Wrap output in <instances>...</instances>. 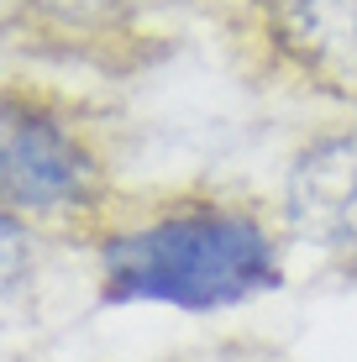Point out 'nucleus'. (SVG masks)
I'll use <instances>...</instances> for the list:
<instances>
[{
  "mask_svg": "<svg viewBox=\"0 0 357 362\" xmlns=\"http://www.w3.org/2000/svg\"><path fill=\"white\" fill-rule=\"evenodd\" d=\"M284 284L279 242L252 210L174 205L100 242V299L110 305L231 310Z\"/></svg>",
  "mask_w": 357,
  "mask_h": 362,
  "instance_id": "obj_1",
  "label": "nucleus"
},
{
  "mask_svg": "<svg viewBox=\"0 0 357 362\" xmlns=\"http://www.w3.org/2000/svg\"><path fill=\"white\" fill-rule=\"evenodd\" d=\"M105 194L95 147L53 105L0 90V210L6 216H84Z\"/></svg>",
  "mask_w": 357,
  "mask_h": 362,
  "instance_id": "obj_2",
  "label": "nucleus"
},
{
  "mask_svg": "<svg viewBox=\"0 0 357 362\" xmlns=\"http://www.w3.org/2000/svg\"><path fill=\"white\" fill-rule=\"evenodd\" d=\"M284 221L331 268L357 279V132L300 147L284 179Z\"/></svg>",
  "mask_w": 357,
  "mask_h": 362,
  "instance_id": "obj_3",
  "label": "nucleus"
},
{
  "mask_svg": "<svg viewBox=\"0 0 357 362\" xmlns=\"http://www.w3.org/2000/svg\"><path fill=\"white\" fill-rule=\"evenodd\" d=\"M274 32L310 69L357 74V0H274Z\"/></svg>",
  "mask_w": 357,
  "mask_h": 362,
  "instance_id": "obj_4",
  "label": "nucleus"
},
{
  "mask_svg": "<svg viewBox=\"0 0 357 362\" xmlns=\"http://www.w3.org/2000/svg\"><path fill=\"white\" fill-rule=\"evenodd\" d=\"M37 268V236L27 221L0 210V294H11L16 284H27Z\"/></svg>",
  "mask_w": 357,
  "mask_h": 362,
  "instance_id": "obj_5",
  "label": "nucleus"
}]
</instances>
